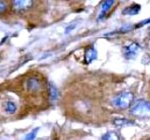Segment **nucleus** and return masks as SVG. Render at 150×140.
Returning <instances> with one entry per match:
<instances>
[{
  "label": "nucleus",
  "instance_id": "nucleus-1",
  "mask_svg": "<svg viewBox=\"0 0 150 140\" xmlns=\"http://www.w3.org/2000/svg\"><path fill=\"white\" fill-rule=\"evenodd\" d=\"M130 114L138 118H150V103L145 100H137L130 107Z\"/></svg>",
  "mask_w": 150,
  "mask_h": 140
},
{
  "label": "nucleus",
  "instance_id": "nucleus-2",
  "mask_svg": "<svg viewBox=\"0 0 150 140\" xmlns=\"http://www.w3.org/2000/svg\"><path fill=\"white\" fill-rule=\"evenodd\" d=\"M134 101V95L131 92H121L115 96L112 100V104L118 109H126L132 106Z\"/></svg>",
  "mask_w": 150,
  "mask_h": 140
},
{
  "label": "nucleus",
  "instance_id": "nucleus-3",
  "mask_svg": "<svg viewBox=\"0 0 150 140\" xmlns=\"http://www.w3.org/2000/svg\"><path fill=\"white\" fill-rule=\"evenodd\" d=\"M140 49V45L137 42H131L129 45H126L123 47V54L127 59H135L138 52Z\"/></svg>",
  "mask_w": 150,
  "mask_h": 140
},
{
  "label": "nucleus",
  "instance_id": "nucleus-4",
  "mask_svg": "<svg viewBox=\"0 0 150 140\" xmlns=\"http://www.w3.org/2000/svg\"><path fill=\"white\" fill-rule=\"evenodd\" d=\"M26 88L30 92H36L41 88V82L38 78L31 77L26 81Z\"/></svg>",
  "mask_w": 150,
  "mask_h": 140
},
{
  "label": "nucleus",
  "instance_id": "nucleus-5",
  "mask_svg": "<svg viewBox=\"0 0 150 140\" xmlns=\"http://www.w3.org/2000/svg\"><path fill=\"white\" fill-rule=\"evenodd\" d=\"M33 4V2L30 0H15L12 2V6L17 11H24L28 9Z\"/></svg>",
  "mask_w": 150,
  "mask_h": 140
},
{
  "label": "nucleus",
  "instance_id": "nucleus-6",
  "mask_svg": "<svg viewBox=\"0 0 150 140\" xmlns=\"http://www.w3.org/2000/svg\"><path fill=\"white\" fill-rule=\"evenodd\" d=\"M97 59V50L94 47H89L85 54V64L89 65Z\"/></svg>",
  "mask_w": 150,
  "mask_h": 140
},
{
  "label": "nucleus",
  "instance_id": "nucleus-7",
  "mask_svg": "<svg viewBox=\"0 0 150 140\" xmlns=\"http://www.w3.org/2000/svg\"><path fill=\"white\" fill-rule=\"evenodd\" d=\"M48 96H50V102H55L59 98V89L52 83H48Z\"/></svg>",
  "mask_w": 150,
  "mask_h": 140
},
{
  "label": "nucleus",
  "instance_id": "nucleus-8",
  "mask_svg": "<svg viewBox=\"0 0 150 140\" xmlns=\"http://www.w3.org/2000/svg\"><path fill=\"white\" fill-rule=\"evenodd\" d=\"M141 6L139 4H132L131 6H128L122 11V14L124 15H136L140 12Z\"/></svg>",
  "mask_w": 150,
  "mask_h": 140
},
{
  "label": "nucleus",
  "instance_id": "nucleus-9",
  "mask_svg": "<svg viewBox=\"0 0 150 140\" xmlns=\"http://www.w3.org/2000/svg\"><path fill=\"white\" fill-rule=\"evenodd\" d=\"M115 3V1H104L101 7V12L98 16V19H102L105 17V15L108 13V11L110 10V8L112 7V5Z\"/></svg>",
  "mask_w": 150,
  "mask_h": 140
},
{
  "label": "nucleus",
  "instance_id": "nucleus-10",
  "mask_svg": "<svg viewBox=\"0 0 150 140\" xmlns=\"http://www.w3.org/2000/svg\"><path fill=\"white\" fill-rule=\"evenodd\" d=\"M17 110V105L13 101H7L5 103V111L7 114H13Z\"/></svg>",
  "mask_w": 150,
  "mask_h": 140
},
{
  "label": "nucleus",
  "instance_id": "nucleus-11",
  "mask_svg": "<svg viewBox=\"0 0 150 140\" xmlns=\"http://www.w3.org/2000/svg\"><path fill=\"white\" fill-rule=\"evenodd\" d=\"M102 140H120V137H119L118 133H116L114 131H110L104 135L102 137Z\"/></svg>",
  "mask_w": 150,
  "mask_h": 140
},
{
  "label": "nucleus",
  "instance_id": "nucleus-12",
  "mask_svg": "<svg viewBox=\"0 0 150 140\" xmlns=\"http://www.w3.org/2000/svg\"><path fill=\"white\" fill-rule=\"evenodd\" d=\"M38 130H40V128H34L30 133H28V134L26 135L24 140H33L36 137V135H38Z\"/></svg>",
  "mask_w": 150,
  "mask_h": 140
},
{
  "label": "nucleus",
  "instance_id": "nucleus-13",
  "mask_svg": "<svg viewBox=\"0 0 150 140\" xmlns=\"http://www.w3.org/2000/svg\"><path fill=\"white\" fill-rule=\"evenodd\" d=\"M7 10V2L0 1V14H3Z\"/></svg>",
  "mask_w": 150,
  "mask_h": 140
},
{
  "label": "nucleus",
  "instance_id": "nucleus-14",
  "mask_svg": "<svg viewBox=\"0 0 150 140\" xmlns=\"http://www.w3.org/2000/svg\"><path fill=\"white\" fill-rule=\"evenodd\" d=\"M114 123L116 124V125H122V124L125 125V124H130V122H129L127 119H116Z\"/></svg>",
  "mask_w": 150,
  "mask_h": 140
},
{
  "label": "nucleus",
  "instance_id": "nucleus-15",
  "mask_svg": "<svg viewBox=\"0 0 150 140\" xmlns=\"http://www.w3.org/2000/svg\"><path fill=\"white\" fill-rule=\"evenodd\" d=\"M147 23H150V18H147V19L143 20V21H141V22H139L138 24L134 25V28H139V27L144 26V25L147 24Z\"/></svg>",
  "mask_w": 150,
  "mask_h": 140
},
{
  "label": "nucleus",
  "instance_id": "nucleus-16",
  "mask_svg": "<svg viewBox=\"0 0 150 140\" xmlns=\"http://www.w3.org/2000/svg\"><path fill=\"white\" fill-rule=\"evenodd\" d=\"M76 26V24H73V25H71V26H68L67 27V29H66V33H70L71 30H73V28Z\"/></svg>",
  "mask_w": 150,
  "mask_h": 140
}]
</instances>
